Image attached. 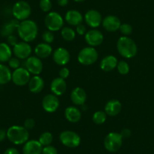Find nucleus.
Returning <instances> with one entry per match:
<instances>
[{"instance_id": "nucleus-15", "label": "nucleus", "mask_w": 154, "mask_h": 154, "mask_svg": "<svg viewBox=\"0 0 154 154\" xmlns=\"http://www.w3.org/2000/svg\"><path fill=\"white\" fill-rule=\"evenodd\" d=\"M53 60L59 66H65L70 60V54L69 51L63 47L57 48L52 53Z\"/></svg>"}, {"instance_id": "nucleus-9", "label": "nucleus", "mask_w": 154, "mask_h": 154, "mask_svg": "<svg viewBox=\"0 0 154 154\" xmlns=\"http://www.w3.org/2000/svg\"><path fill=\"white\" fill-rule=\"evenodd\" d=\"M30 73L25 67H19L12 72L11 81L14 85L18 86H23L29 83L30 79Z\"/></svg>"}, {"instance_id": "nucleus-7", "label": "nucleus", "mask_w": 154, "mask_h": 154, "mask_svg": "<svg viewBox=\"0 0 154 154\" xmlns=\"http://www.w3.org/2000/svg\"><path fill=\"white\" fill-rule=\"evenodd\" d=\"M64 20L62 16L56 11H51L47 14L45 18V25L48 30L56 32L63 27Z\"/></svg>"}, {"instance_id": "nucleus-16", "label": "nucleus", "mask_w": 154, "mask_h": 154, "mask_svg": "<svg viewBox=\"0 0 154 154\" xmlns=\"http://www.w3.org/2000/svg\"><path fill=\"white\" fill-rule=\"evenodd\" d=\"M121 20L115 15H108L102 20V26L108 32H116L119 29Z\"/></svg>"}, {"instance_id": "nucleus-41", "label": "nucleus", "mask_w": 154, "mask_h": 154, "mask_svg": "<svg viewBox=\"0 0 154 154\" xmlns=\"http://www.w3.org/2000/svg\"><path fill=\"white\" fill-rule=\"evenodd\" d=\"M59 75H60V78L63 79H66V78H68L69 75V70L68 68L66 67H63L59 72Z\"/></svg>"}, {"instance_id": "nucleus-25", "label": "nucleus", "mask_w": 154, "mask_h": 154, "mask_svg": "<svg viewBox=\"0 0 154 154\" xmlns=\"http://www.w3.org/2000/svg\"><path fill=\"white\" fill-rule=\"evenodd\" d=\"M34 51H35L36 57H38V58L40 59H44L49 57L52 54L53 50L52 47L51 46L50 44L42 42V43L38 44L35 46Z\"/></svg>"}, {"instance_id": "nucleus-31", "label": "nucleus", "mask_w": 154, "mask_h": 154, "mask_svg": "<svg viewBox=\"0 0 154 154\" xmlns=\"http://www.w3.org/2000/svg\"><path fill=\"white\" fill-rule=\"evenodd\" d=\"M106 117H107V115L104 111L99 110L93 114L92 121L96 125H102L106 122Z\"/></svg>"}, {"instance_id": "nucleus-36", "label": "nucleus", "mask_w": 154, "mask_h": 154, "mask_svg": "<svg viewBox=\"0 0 154 154\" xmlns=\"http://www.w3.org/2000/svg\"><path fill=\"white\" fill-rule=\"evenodd\" d=\"M8 67L11 68V69H16L17 68L20 67V59L17 57H11L9 60L8 61Z\"/></svg>"}, {"instance_id": "nucleus-46", "label": "nucleus", "mask_w": 154, "mask_h": 154, "mask_svg": "<svg viewBox=\"0 0 154 154\" xmlns=\"http://www.w3.org/2000/svg\"><path fill=\"white\" fill-rule=\"evenodd\" d=\"M74 1L76 2H84L85 0H74Z\"/></svg>"}, {"instance_id": "nucleus-32", "label": "nucleus", "mask_w": 154, "mask_h": 154, "mask_svg": "<svg viewBox=\"0 0 154 154\" xmlns=\"http://www.w3.org/2000/svg\"><path fill=\"white\" fill-rule=\"evenodd\" d=\"M116 68H117L118 72L122 75H126L129 72L130 70L129 65L125 60H120V61L118 62Z\"/></svg>"}, {"instance_id": "nucleus-45", "label": "nucleus", "mask_w": 154, "mask_h": 154, "mask_svg": "<svg viewBox=\"0 0 154 154\" xmlns=\"http://www.w3.org/2000/svg\"><path fill=\"white\" fill-rule=\"evenodd\" d=\"M69 0H57V2L60 6L64 7L68 5Z\"/></svg>"}, {"instance_id": "nucleus-34", "label": "nucleus", "mask_w": 154, "mask_h": 154, "mask_svg": "<svg viewBox=\"0 0 154 154\" xmlns=\"http://www.w3.org/2000/svg\"><path fill=\"white\" fill-rule=\"evenodd\" d=\"M42 40L44 41V42L48 44H51L54 42V35L53 32L50 30H46L42 33Z\"/></svg>"}, {"instance_id": "nucleus-38", "label": "nucleus", "mask_w": 154, "mask_h": 154, "mask_svg": "<svg viewBox=\"0 0 154 154\" xmlns=\"http://www.w3.org/2000/svg\"><path fill=\"white\" fill-rule=\"evenodd\" d=\"M35 120H34L33 119H32V118H29V119H26V120L24 121L23 127L29 131V130L32 129V128L35 127Z\"/></svg>"}, {"instance_id": "nucleus-1", "label": "nucleus", "mask_w": 154, "mask_h": 154, "mask_svg": "<svg viewBox=\"0 0 154 154\" xmlns=\"http://www.w3.org/2000/svg\"><path fill=\"white\" fill-rule=\"evenodd\" d=\"M17 32L23 41L26 42H32L38 35V25L33 20L27 19L20 22Z\"/></svg>"}, {"instance_id": "nucleus-20", "label": "nucleus", "mask_w": 154, "mask_h": 154, "mask_svg": "<svg viewBox=\"0 0 154 154\" xmlns=\"http://www.w3.org/2000/svg\"><path fill=\"white\" fill-rule=\"evenodd\" d=\"M28 87L30 92L38 94L43 90L45 87V81L38 75L31 77L28 83Z\"/></svg>"}, {"instance_id": "nucleus-40", "label": "nucleus", "mask_w": 154, "mask_h": 154, "mask_svg": "<svg viewBox=\"0 0 154 154\" xmlns=\"http://www.w3.org/2000/svg\"><path fill=\"white\" fill-rule=\"evenodd\" d=\"M7 42H8V44L10 45V46L14 47L16 44L17 43V38L16 35H14V34L12 35H10L7 37Z\"/></svg>"}, {"instance_id": "nucleus-12", "label": "nucleus", "mask_w": 154, "mask_h": 154, "mask_svg": "<svg viewBox=\"0 0 154 154\" xmlns=\"http://www.w3.org/2000/svg\"><path fill=\"white\" fill-rule=\"evenodd\" d=\"M85 40L89 46H99L103 41V35L98 29H91L85 33Z\"/></svg>"}, {"instance_id": "nucleus-14", "label": "nucleus", "mask_w": 154, "mask_h": 154, "mask_svg": "<svg viewBox=\"0 0 154 154\" xmlns=\"http://www.w3.org/2000/svg\"><path fill=\"white\" fill-rule=\"evenodd\" d=\"M84 18H85L86 24L93 29L98 27L102 23V20H103L101 14L98 11L94 9L88 10L85 13Z\"/></svg>"}, {"instance_id": "nucleus-27", "label": "nucleus", "mask_w": 154, "mask_h": 154, "mask_svg": "<svg viewBox=\"0 0 154 154\" xmlns=\"http://www.w3.org/2000/svg\"><path fill=\"white\" fill-rule=\"evenodd\" d=\"M12 50L8 43H0V62L5 63L12 57Z\"/></svg>"}, {"instance_id": "nucleus-17", "label": "nucleus", "mask_w": 154, "mask_h": 154, "mask_svg": "<svg viewBox=\"0 0 154 154\" xmlns=\"http://www.w3.org/2000/svg\"><path fill=\"white\" fill-rule=\"evenodd\" d=\"M70 98L72 103L77 106L85 104L87 99V94L85 90L81 87H76L71 91Z\"/></svg>"}, {"instance_id": "nucleus-30", "label": "nucleus", "mask_w": 154, "mask_h": 154, "mask_svg": "<svg viewBox=\"0 0 154 154\" xmlns=\"http://www.w3.org/2000/svg\"><path fill=\"white\" fill-rule=\"evenodd\" d=\"M38 140L42 145V146H49L53 141V134L49 131H45L41 134Z\"/></svg>"}, {"instance_id": "nucleus-23", "label": "nucleus", "mask_w": 154, "mask_h": 154, "mask_svg": "<svg viewBox=\"0 0 154 154\" xmlns=\"http://www.w3.org/2000/svg\"><path fill=\"white\" fill-rule=\"evenodd\" d=\"M65 118L67 121L72 123H76L79 122L82 118V112L75 106H69L66 108L64 111Z\"/></svg>"}, {"instance_id": "nucleus-42", "label": "nucleus", "mask_w": 154, "mask_h": 154, "mask_svg": "<svg viewBox=\"0 0 154 154\" xmlns=\"http://www.w3.org/2000/svg\"><path fill=\"white\" fill-rule=\"evenodd\" d=\"M120 134H121V135H122V138H123V139H126V138H128V137H129L130 136H131V130L129 129V128H123V129H122V131H121Z\"/></svg>"}, {"instance_id": "nucleus-13", "label": "nucleus", "mask_w": 154, "mask_h": 154, "mask_svg": "<svg viewBox=\"0 0 154 154\" xmlns=\"http://www.w3.org/2000/svg\"><path fill=\"white\" fill-rule=\"evenodd\" d=\"M42 106L44 110L47 112H54L57 110L60 106V101L57 96L53 94H49L43 97Z\"/></svg>"}, {"instance_id": "nucleus-8", "label": "nucleus", "mask_w": 154, "mask_h": 154, "mask_svg": "<svg viewBox=\"0 0 154 154\" xmlns=\"http://www.w3.org/2000/svg\"><path fill=\"white\" fill-rule=\"evenodd\" d=\"M60 142L63 146L69 148H75L81 143V137L79 134L73 131H62L59 136Z\"/></svg>"}, {"instance_id": "nucleus-28", "label": "nucleus", "mask_w": 154, "mask_h": 154, "mask_svg": "<svg viewBox=\"0 0 154 154\" xmlns=\"http://www.w3.org/2000/svg\"><path fill=\"white\" fill-rule=\"evenodd\" d=\"M11 69L8 66L2 63H0V85H5L8 84L11 80Z\"/></svg>"}, {"instance_id": "nucleus-3", "label": "nucleus", "mask_w": 154, "mask_h": 154, "mask_svg": "<svg viewBox=\"0 0 154 154\" xmlns=\"http://www.w3.org/2000/svg\"><path fill=\"white\" fill-rule=\"evenodd\" d=\"M29 131L23 126L12 125L7 130V138L15 145L24 144L29 140Z\"/></svg>"}, {"instance_id": "nucleus-24", "label": "nucleus", "mask_w": 154, "mask_h": 154, "mask_svg": "<svg viewBox=\"0 0 154 154\" xmlns=\"http://www.w3.org/2000/svg\"><path fill=\"white\" fill-rule=\"evenodd\" d=\"M118 62L119 61L115 56L107 55L100 61V69L104 72H110L117 66Z\"/></svg>"}, {"instance_id": "nucleus-19", "label": "nucleus", "mask_w": 154, "mask_h": 154, "mask_svg": "<svg viewBox=\"0 0 154 154\" xmlns=\"http://www.w3.org/2000/svg\"><path fill=\"white\" fill-rule=\"evenodd\" d=\"M50 88L53 94L56 96H61L66 90V83L65 79L60 77H57L53 79L51 82Z\"/></svg>"}, {"instance_id": "nucleus-44", "label": "nucleus", "mask_w": 154, "mask_h": 154, "mask_svg": "<svg viewBox=\"0 0 154 154\" xmlns=\"http://www.w3.org/2000/svg\"><path fill=\"white\" fill-rule=\"evenodd\" d=\"M7 137V131L4 129H0V142L3 141Z\"/></svg>"}, {"instance_id": "nucleus-21", "label": "nucleus", "mask_w": 154, "mask_h": 154, "mask_svg": "<svg viewBox=\"0 0 154 154\" xmlns=\"http://www.w3.org/2000/svg\"><path fill=\"white\" fill-rule=\"evenodd\" d=\"M65 20L70 26H76L82 23L83 16L77 10H69L65 14Z\"/></svg>"}, {"instance_id": "nucleus-29", "label": "nucleus", "mask_w": 154, "mask_h": 154, "mask_svg": "<svg viewBox=\"0 0 154 154\" xmlns=\"http://www.w3.org/2000/svg\"><path fill=\"white\" fill-rule=\"evenodd\" d=\"M62 38L66 42H72L75 38V31L69 26H63L60 29Z\"/></svg>"}, {"instance_id": "nucleus-33", "label": "nucleus", "mask_w": 154, "mask_h": 154, "mask_svg": "<svg viewBox=\"0 0 154 154\" xmlns=\"http://www.w3.org/2000/svg\"><path fill=\"white\" fill-rule=\"evenodd\" d=\"M39 7L44 12H49L52 8V2L51 0H40Z\"/></svg>"}, {"instance_id": "nucleus-37", "label": "nucleus", "mask_w": 154, "mask_h": 154, "mask_svg": "<svg viewBox=\"0 0 154 154\" xmlns=\"http://www.w3.org/2000/svg\"><path fill=\"white\" fill-rule=\"evenodd\" d=\"M42 154H58V152L54 146L49 145V146H44Z\"/></svg>"}, {"instance_id": "nucleus-10", "label": "nucleus", "mask_w": 154, "mask_h": 154, "mask_svg": "<svg viewBox=\"0 0 154 154\" xmlns=\"http://www.w3.org/2000/svg\"><path fill=\"white\" fill-rule=\"evenodd\" d=\"M25 68L29 71L30 74L37 75L42 72L43 69V63L41 59L36 56H30L26 59Z\"/></svg>"}, {"instance_id": "nucleus-39", "label": "nucleus", "mask_w": 154, "mask_h": 154, "mask_svg": "<svg viewBox=\"0 0 154 154\" xmlns=\"http://www.w3.org/2000/svg\"><path fill=\"white\" fill-rule=\"evenodd\" d=\"M75 32H77V34L79 35H85L86 33V27H85V25H83L82 23L78 25V26H75Z\"/></svg>"}, {"instance_id": "nucleus-6", "label": "nucleus", "mask_w": 154, "mask_h": 154, "mask_svg": "<svg viewBox=\"0 0 154 154\" xmlns=\"http://www.w3.org/2000/svg\"><path fill=\"white\" fill-rule=\"evenodd\" d=\"M31 7L29 4L26 1H18L12 7V14L14 18L17 20H27L28 17L30 16Z\"/></svg>"}, {"instance_id": "nucleus-2", "label": "nucleus", "mask_w": 154, "mask_h": 154, "mask_svg": "<svg viewBox=\"0 0 154 154\" xmlns=\"http://www.w3.org/2000/svg\"><path fill=\"white\" fill-rule=\"evenodd\" d=\"M118 52L125 58H132L137 53V46L132 38L128 36H121L116 43Z\"/></svg>"}, {"instance_id": "nucleus-43", "label": "nucleus", "mask_w": 154, "mask_h": 154, "mask_svg": "<svg viewBox=\"0 0 154 154\" xmlns=\"http://www.w3.org/2000/svg\"><path fill=\"white\" fill-rule=\"evenodd\" d=\"M3 154H20V152L16 148L9 147L4 152Z\"/></svg>"}, {"instance_id": "nucleus-35", "label": "nucleus", "mask_w": 154, "mask_h": 154, "mask_svg": "<svg viewBox=\"0 0 154 154\" xmlns=\"http://www.w3.org/2000/svg\"><path fill=\"white\" fill-rule=\"evenodd\" d=\"M119 31L124 36H128L132 32V26L128 23H122L119 27Z\"/></svg>"}, {"instance_id": "nucleus-4", "label": "nucleus", "mask_w": 154, "mask_h": 154, "mask_svg": "<svg viewBox=\"0 0 154 154\" xmlns=\"http://www.w3.org/2000/svg\"><path fill=\"white\" fill-rule=\"evenodd\" d=\"M77 59L81 64L89 66L97 61L98 59V53L94 47H85L79 51Z\"/></svg>"}, {"instance_id": "nucleus-26", "label": "nucleus", "mask_w": 154, "mask_h": 154, "mask_svg": "<svg viewBox=\"0 0 154 154\" xmlns=\"http://www.w3.org/2000/svg\"><path fill=\"white\" fill-rule=\"evenodd\" d=\"M20 22L17 20H12L10 22L3 25L1 29V35L4 37H8V35L14 34V31L17 29Z\"/></svg>"}, {"instance_id": "nucleus-18", "label": "nucleus", "mask_w": 154, "mask_h": 154, "mask_svg": "<svg viewBox=\"0 0 154 154\" xmlns=\"http://www.w3.org/2000/svg\"><path fill=\"white\" fill-rule=\"evenodd\" d=\"M43 146L38 140H28L23 144V154H42Z\"/></svg>"}, {"instance_id": "nucleus-5", "label": "nucleus", "mask_w": 154, "mask_h": 154, "mask_svg": "<svg viewBox=\"0 0 154 154\" xmlns=\"http://www.w3.org/2000/svg\"><path fill=\"white\" fill-rule=\"evenodd\" d=\"M122 141L123 138L120 133L109 132L105 137L103 144L106 150L111 152H115L120 149L122 145Z\"/></svg>"}, {"instance_id": "nucleus-11", "label": "nucleus", "mask_w": 154, "mask_h": 154, "mask_svg": "<svg viewBox=\"0 0 154 154\" xmlns=\"http://www.w3.org/2000/svg\"><path fill=\"white\" fill-rule=\"evenodd\" d=\"M14 56L18 59L22 60H26L29 57H30V54L32 53V48L29 42H18L14 47L12 50Z\"/></svg>"}, {"instance_id": "nucleus-22", "label": "nucleus", "mask_w": 154, "mask_h": 154, "mask_svg": "<svg viewBox=\"0 0 154 154\" xmlns=\"http://www.w3.org/2000/svg\"><path fill=\"white\" fill-rule=\"evenodd\" d=\"M121 109H122L121 102L116 99H112L106 103L104 112H106V115L109 116H116L121 112Z\"/></svg>"}]
</instances>
